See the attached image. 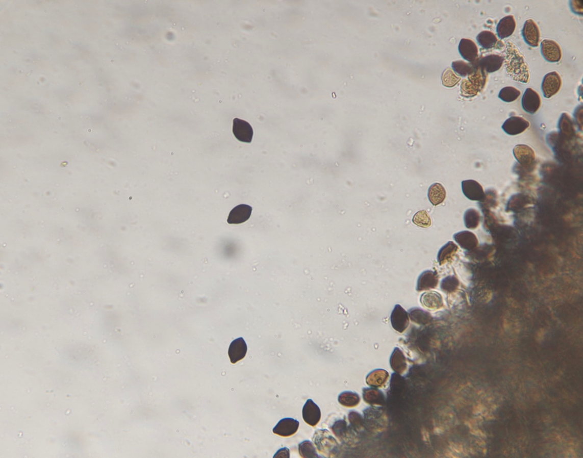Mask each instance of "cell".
Wrapping results in <instances>:
<instances>
[{
    "label": "cell",
    "instance_id": "1",
    "mask_svg": "<svg viewBox=\"0 0 583 458\" xmlns=\"http://www.w3.org/2000/svg\"><path fill=\"white\" fill-rule=\"evenodd\" d=\"M505 67L506 71L514 81L527 83L530 72L522 54L512 42H508L506 48Z\"/></svg>",
    "mask_w": 583,
    "mask_h": 458
},
{
    "label": "cell",
    "instance_id": "2",
    "mask_svg": "<svg viewBox=\"0 0 583 458\" xmlns=\"http://www.w3.org/2000/svg\"><path fill=\"white\" fill-rule=\"evenodd\" d=\"M475 68L473 72L468 76L466 80L462 81L461 94L467 98L476 96L481 92L487 81V73L474 63Z\"/></svg>",
    "mask_w": 583,
    "mask_h": 458
},
{
    "label": "cell",
    "instance_id": "3",
    "mask_svg": "<svg viewBox=\"0 0 583 458\" xmlns=\"http://www.w3.org/2000/svg\"><path fill=\"white\" fill-rule=\"evenodd\" d=\"M313 440L318 451L327 456H335L339 451V444L335 438L332 436L331 432L326 429L317 430Z\"/></svg>",
    "mask_w": 583,
    "mask_h": 458
},
{
    "label": "cell",
    "instance_id": "4",
    "mask_svg": "<svg viewBox=\"0 0 583 458\" xmlns=\"http://www.w3.org/2000/svg\"><path fill=\"white\" fill-rule=\"evenodd\" d=\"M562 80L559 73L553 71L544 77L542 83V91L544 97L550 98L556 94L561 90Z\"/></svg>",
    "mask_w": 583,
    "mask_h": 458
},
{
    "label": "cell",
    "instance_id": "5",
    "mask_svg": "<svg viewBox=\"0 0 583 458\" xmlns=\"http://www.w3.org/2000/svg\"><path fill=\"white\" fill-rule=\"evenodd\" d=\"M513 155L524 169H530L535 165L536 157L535 150L526 145H517L513 149Z\"/></svg>",
    "mask_w": 583,
    "mask_h": 458
},
{
    "label": "cell",
    "instance_id": "6",
    "mask_svg": "<svg viewBox=\"0 0 583 458\" xmlns=\"http://www.w3.org/2000/svg\"><path fill=\"white\" fill-rule=\"evenodd\" d=\"M530 126V122L523 117L512 116L504 122L502 129L509 135L516 136L522 134Z\"/></svg>",
    "mask_w": 583,
    "mask_h": 458
},
{
    "label": "cell",
    "instance_id": "7",
    "mask_svg": "<svg viewBox=\"0 0 583 458\" xmlns=\"http://www.w3.org/2000/svg\"><path fill=\"white\" fill-rule=\"evenodd\" d=\"M541 54L545 60L550 63L559 62L562 57L561 46L556 42L545 39L541 44Z\"/></svg>",
    "mask_w": 583,
    "mask_h": 458
},
{
    "label": "cell",
    "instance_id": "8",
    "mask_svg": "<svg viewBox=\"0 0 583 458\" xmlns=\"http://www.w3.org/2000/svg\"><path fill=\"white\" fill-rule=\"evenodd\" d=\"M524 41L532 47H537L540 44L541 33L536 22L529 19L524 23L522 31Z\"/></svg>",
    "mask_w": 583,
    "mask_h": 458
},
{
    "label": "cell",
    "instance_id": "9",
    "mask_svg": "<svg viewBox=\"0 0 583 458\" xmlns=\"http://www.w3.org/2000/svg\"><path fill=\"white\" fill-rule=\"evenodd\" d=\"M390 319L392 327L400 333L404 332L409 326V313L400 304L394 307Z\"/></svg>",
    "mask_w": 583,
    "mask_h": 458
},
{
    "label": "cell",
    "instance_id": "10",
    "mask_svg": "<svg viewBox=\"0 0 583 458\" xmlns=\"http://www.w3.org/2000/svg\"><path fill=\"white\" fill-rule=\"evenodd\" d=\"M541 102L540 94L532 88H528L522 98V107L526 112L533 115L540 109Z\"/></svg>",
    "mask_w": 583,
    "mask_h": 458
},
{
    "label": "cell",
    "instance_id": "11",
    "mask_svg": "<svg viewBox=\"0 0 583 458\" xmlns=\"http://www.w3.org/2000/svg\"><path fill=\"white\" fill-rule=\"evenodd\" d=\"M233 131L239 141L246 143L252 142L254 131L248 122L235 118L233 120Z\"/></svg>",
    "mask_w": 583,
    "mask_h": 458
},
{
    "label": "cell",
    "instance_id": "12",
    "mask_svg": "<svg viewBox=\"0 0 583 458\" xmlns=\"http://www.w3.org/2000/svg\"><path fill=\"white\" fill-rule=\"evenodd\" d=\"M459 52L465 60L470 63L476 62L479 57L478 47L471 39L463 38L459 45Z\"/></svg>",
    "mask_w": 583,
    "mask_h": 458
},
{
    "label": "cell",
    "instance_id": "13",
    "mask_svg": "<svg viewBox=\"0 0 583 458\" xmlns=\"http://www.w3.org/2000/svg\"><path fill=\"white\" fill-rule=\"evenodd\" d=\"M462 186L463 194L469 200L481 201L486 196L483 186L476 181H464Z\"/></svg>",
    "mask_w": 583,
    "mask_h": 458
},
{
    "label": "cell",
    "instance_id": "14",
    "mask_svg": "<svg viewBox=\"0 0 583 458\" xmlns=\"http://www.w3.org/2000/svg\"><path fill=\"white\" fill-rule=\"evenodd\" d=\"M321 417L320 409L311 399H308L302 409V418L308 425L316 426Z\"/></svg>",
    "mask_w": 583,
    "mask_h": 458
},
{
    "label": "cell",
    "instance_id": "15",
    "mask_svg": "<svg viewBox=\"0 0 583 458\" xmlns=\"http://www.w3.org/2000/svg\"><path fill=\"white\" fill-rule=\"evenodd\" d=\"M504 61V57L497 54H491L480 59L475 63L486 73H493L498 71L502 67Z\"/></svg>",
    "mask_w": 583,
    "mask_h": 458
},
{
    "label": "cell",
    "instance_id": "16",
    "mask_svg": "<svg viewBox=\"0 0 583 458\" xmlns=\"http://www.w3.org/2000/svg\"><path fill=\"white\" fill-rule=\"evenodd\" d=\"M299 424V422L293 418H285L277 423L272 431L274 434L281 437H290L296 433Z\"/></svg>",
    "mask_w": 583,
    "mask_h": 458
},
{
    "label": "cell",
    "instance_id": "17",
    "mask_svg": "<svg viewBox=\"0 0 583 458\" xmlns=\"http://www.w3.org/2000/svg\"><path fill=\"white\" fill-rule=\"evenodd\" d=\"M439 275L436 271L426 270L420 275L418 279L416 290L421 292L437 287Z\"/></svg>",
    "mask_w": 583,
    "mask_h": 458
},
{
    "label": "cell",
    "instance_id": "18",
    "mask_svg": "<svg viewBox=\"0 0 583 458\" xmlns=\"http://www.w3.org/2000/svg\"><path fill=\"white\" fill-rule=\"evenodd\" d=\"M252 211L251 206L247 205H238L230 212L227 223L230 224L243 223L250 218Z\"/></svg>",
    "mask_w": 583,
    "mask_h": 458
},
{
    "label": "cell",
    "instance_id": "19",
    "mask_svg": "<svg viewBox=\"0 0 583 458\" xmlns=\"http://www.w3.org/2000/svg\"><path fill=\"white\" fill-rule=\"evenodd\" d=\"M247 352V346L243 338H239L234 340L230 344L229 349V357L230 362L235 364L242 360L246 357Z\"/></svg>",
    "mask_w": 583,
    "mask_h": 458
},
{
    "label": "cell",
    "instance_id": "20",
    "mask_svg": "<svg viewBox=\"0 0 583 458\" xmlns=\"http://www.w3.org/2000/svg\"><path fill=\"white\" fill-rule=\"evenodd\" d=\"M533 198L528 195L518 193L513 195L508 201L506 211L514 212V213L521 211L527 206L533 204Z\"/></svg>",
    "mask_w": 583,
    "mask_h": 458
},
{
    "label": "cell",
    "instance_id": "21",
    "mask_svg": "<svg viewBox=\"0 0 583 458\" xmlns=\"http://www.w3.org/2000/svg\"><path fill=\"white\" fill-rule=\"evenodd\" d=\"M516 29V21L512 15L503 17L498 22L496 32L498 37L503 39L512 35Z\"/></svg>",
    "mask_w": 583,
    "mask_h": 458
},
{
    "label": "cell",
    "instance_id": "22",
    "mask_svg": "<svg viewBox=\"0 0 583 458\" xmlns=\"http://www.w3.org/2000/svg\"><path fill=\"white\" fill-rule=\"evenodd\" d=\"M420 302L423 306L430 310H437L443 307V299L437 292L424 293L421 295Z\"/></svg>",
    "mask_w": 583,
    "mask_h": 458
},
{
    "label": "cell",
    "instance_id": "23",
    "mask_svg": "<svg viewBox=\"0 0 583 458\" xmlns=\"http://www.w3.org/2000/svg\"><path fill=\"white\" fill-rule=\"evenodd\" d=\"M390 365L393 370L399 374L403 373L408 367V364L403 352L399 348H395L390 358Z\"/></svg>",
    "mask_w": 583,
    "mask_h": 458
},
{
    "label": "cell",
    "instance_id": "24",
    "mask_svg": "<svg viewBox=\"0 0 583 458\" xmlns=\"http://www.w3.org/2000/svg\"><path fill=\"white\" fill-rule=\"evenodd\" d=\"M453 238L460 247L465 249L473 248L477 243L476 235L467 231L455 234Z\"/></svg>",
    "mask_w": 583,
    "mask_h": 458
},
{
    "label": "cell",
    "instance_id": "25",
    "mask_svg": "<svg viewBox=\"0 0 583 458\" xmlns=\"http://www.w3.org/2000/svg\"><path fill=\"white\" fill-rule=\"evenodd\" d=\"M428 197L431 204L437 206L442 203L445 199V189L442 184L435 183L429 187Z\"/></svg>",
    "mask_w": 583,
    "mask_h": 458
},
{
    "label": "cell",
    "instance_id": "26",
    "mask_svg": "<svg viewBox=\"0 0 583 458\" xmlns=\"http://www.w3.org/2000/svg\"><path fill=\"white\" fill-rule=\"evenodd\" d=\"M389 377V373L384 369H376L367 376L366 383L372 387L380 388L385 385Z\"/></svg>",
    "mask_w": 583,
    "mask_h": 458
},
{
    "label": "cell",
    "instance_id": "27",
    "mask_svg": "<svg viewBox=\"0 0 583 458\" xmlns=\"http://www.w3.org/2000/svg\"><path fill=\"white\" fill-rule=\"evenodd\" d=\"M363 398L364 401L370 405L383 406L385 404V396L384 393L376 389H364Z\"/></svg>",
    "mask_w": 583,
    "mask_h": 458
},
{
    "label": "cell",
    "instance_id": "28",
    "mask_svg": "<svg viewBox=\"0 0 583 458\" xmlns=\"http://www.w3.org/2000/svg\"><path fill=\"white\" fill-rule=\"evenodd\" d=\"M408 313L411 321L419 325L427 324L433 320L429 313L418 308L410 309Z\"/></svg>",
    "mask_w": 583,
    "mask_h": 458
},
{
    "label": "cell",
    "instance_id": "29",
    "mask_svg": "<svg viewBox=\"0 0 583 458\" xmlns=\"http://www.w3.org/2000/svg\"><path fill=\"white\" fill-rule=\"evenodd\" d=\"M458 249V246L452 241H449L441 248L438 255V262L442 265L451 259Z\"/></svg>",
    "mask_w": 583,
    "mask_h": 458
},
{
    "label": "cell",
    "instance_id": "30",
    "mask_svg": "<svg viewBox=\"0 0 583 458\" xmlns=\"http://www.w3.org/2000/svg\"><path fill=\"white\" fill-rule=\"evenodd\" d=\"M476 39L479 45L487 50L496 47L498 42L497 36L493 32L488 31L479 33Z\"/></svg>",
    "mask_w": 583,
    "mask_h": 458
},
{
    "label": "cell",
    "instance_id": "31",
    "mask_svg": "<svg viewBox=\"0 0 583 458\" xmlns=\"http://www.w3.org/2000/svg\"><path fill=\"white\" fill-rule=\"evenodd\" d=\"M558 128L565 136L571 137L575 134L574 122L567 113H562L558 122Z\"/></svg>",
    "mask_w": 583,
    "mask_h": 458
},
{
    "label": "cell",
    "instance_id": "32",
    "mask_svg": "<svg viewBox=\"0 0 583 458\" xmlns=\"http://www.w3.org/2000/svg\"><path fill=\"white\" fill-rule=\"evenodd\" d=\"M338 400L342 406L347 408H353L359 404L360 397L358 394L350 391H345L340 394Z\"/></svg>",
    "mask_w": 583,
    "mask_h": 458
},
{
    "label": "cell",
    "instance_id": "33",
    "mask_svg": "<svg viewBox=\"0 0 583 458\" xmlns=\"http://www.w3.org/2000/svg\"><path fill=\"white\" fill-rule=\"evenodd\" d=\"M480 219L481 216L476 209H470L465 213L464 220L467 228L476 229L479 225Z\"/></svg>",
    "mask_w": 583,
    "mask_h": 458
},
{
    "label": "cell",
    "instance_id": "34",
    "mask_svg": "<svg viewBox=\"0 0 583 458\" xmlns=\"http://www.w3.org/2000/svg\"><path fill=\"white\" fill-rule=\"evenodd\" d=\"M452 67L453 71L457 73L458 75L463 77H466L471 74L473 72L475 65L474 63H467L463 61H457L452 62Z\"/></svg>",
    "mask_w": 583,
    "mask_h": 458
},
{
    "label": "cell",
    "instance_id": "35",
    "mask_svg": "<svg viewBox=\"0 0 583 458\" xmlns=\"http://www.w3.org/2000/svg\"><path fill=\"white\" fill-rule=\"evenodd\" d=\"M521 95V92L516 87L508 86L499 92L498 97L504 102L512 103L516 101Z\"/></svg>",
    "mask_w": 583,
    "mask_h": 458
},
{
    "label": "cell",
    "instance_id": "36",
    "mask_svg": "<svg viewBox=\"0 0 583 458\" xmlns=\"http://www.w3.org/2000/svg\"><path fill=\"white\" fill-rule=\"evenodd\" d=\"M298 451L302 457H319L314 445L310 441H305L300 443L298 445Z\"/></svg>",
    "mask_w": 583,
    "mask_h": 458
},
{
    "label": "cell",
    "instance_id": "37",
    "mask_svg": "<svg viewBox=\"0 0 583 458\" xmlns=\"http://www.w3.org/2000/svg\"><path fill=\"white\" fill-rule=\"evenodd\" d=\"M331 428L334 435L340 440L344 441L346 440V437L349 434V429L345 420H340L336 421L333 423Z\"/></svg>",
    "mask_w": 583,
    "mask_h": 458
},
{
    "label": "cell",
    "instance_id": "38",
    "mask_svg": "<svg viewBox=\"0 0 583 458\" xmlns=\"http://www.w3.org/2000/svg\"><path fill=\"white\" fill-rule=\"evenodd\" d=\"M496 191L494 190H489L486 193V196L484 199L480 201L479 206L483 211H489L493 207L497 205Z\"/></svg>",
    "mask_w": 583,
    "mask_h": 458
},
{
    "label": "cell",
    "instance_id": "39",
    "mask_svg": "<svg viewBox=\"0 0 583 458\" xmlns=\"http://www.w3.org/2000/svg\"><path fill=\"white\" fill-rule=\"evenodd\" d=\"M442 78L443 85L449 88L454 87L461 81V78L455 75L450 68L445 69L443 73Z\"/></svg>",
    "mask_w": 583,
    "mask_h": 458
},
{
    "label": "cell",
    "instance_id": "40",
    "mask_svg": "<svg viewBox=\"0 0 583 458\" xmlns=\"http://www.w3.org/2000/svg\"><path fill=\"white\" fill-rule=\"evenodd\" d=\"M459 281L453 275H449L444 278L440 283V289L443 292L451 293L455 291L459 287Z\"/></svg>",
    "mask_w": 583,
    "mask_h": 458
},
{
    "label": "cell",
    "instance_id": "41",
    "mask_svg": "<svg viewBox=\"0 0 583 458\" xmlns=\"http://www.w3.org/2000/svg\"><path fill=\"white\" fill-rule=\"evenodd\" d=\"M413 223L422 228H428L431 225V219L425 210H421L416 213L413 219Z\"/></svg>",
    "mask_w": 583,
    "mask_h": 458
},
{
    "label": "cell",
    "instance_id": "42",
    "mask_svg": "<svg viewBox=\"0 0 583 458\" xmlns=\"http://www.w3.org/2000/svg\"><path fill=\"white\" fill-rule=\"evenodd\" d=\"M348 418L351 426L355 430L359 431L362 430L364 426V420L359 413L355 411L350 412Z\"/></svg>",
    "mask_w": 583,
    "mask_h": 458
},
{
    "label": "cell",
    "instance_id": "43",
    "mask_svg": "<svg viewBox=\"0 0 583 458\" xmlns=\"http://www.w3.org/2000/svg\"><path fill=\"white\" fill-rule=\"evenodd\" d=\"M582 115H583V108L582 106L580 105L577 106L574 112V116L575 118V122L581 131L582 129Z\"/></svg>",
    "mask_w": 583,
    "mask_h": 458
},
{
    "label": "cell",
    "instance_id": "44",
    "mask_svg": "<svg viewBox=\"0 0 583 458\" xmlns=\"http://www.w3.org/2000/svg\"><path fill=\"white\" fill-rule=\"evenodd\" d=\"M290 450L287 447L283 448L279 450L276 454L273 456V457H290Z\"/></svg>",
    "mask_w": 583,
    "mask_h": 458
},
{
    "label": "cell",
    "instance_id": "45",
    "mask_svg": "<svg viewBox=\"0 0 583 458\" xmlns=\"http://www.w3.org/2000/svg\"><path fill=\"white\" fill-rule=\"evenodd\" d=\"M579 1H571L570 2V6L572 12L577 14H580L582 15V8H578L577 5Z\"/></svg>",
    "mask_w": 583,
    "mask_h": 458
}]
</instances>
